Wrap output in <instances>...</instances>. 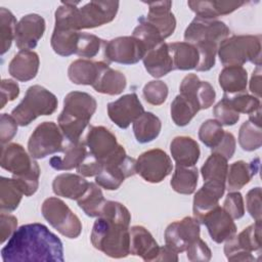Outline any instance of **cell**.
<instances>
[{
    "mask_svg": "<svg viewBox=\"0 0 262 262\" xmlns=\"http://www.w3.org/2000/svg\"><path fill=\"white\" fill-rule=\"evenodd\" d=\"M1 258L4 262L64 260L61 241L41 223L19 226L2 248Z\"/></svg>",
    "mask_w": 262,
    "mask_h": 262,
    "instance_id": "6da1fadb",
    "label": "cell"
},
{
    "mask_svg": "<svg viewBox=\"0 0 262 262\" xmlns=\"http://www.w3.org/2000/svg\"><path fill=\"white\" fill-rule=\"evenodd\" d=\"M130 221L131 214L123 204L106 201L92 227V246L112 258L127 257L130 254Z\"/></svg>",
    "mask_w": 262,
    "mask_h": 262,
    "instance_id": "7a4b0ae2",
    "label": "cell"
},
{
    "mask_svg": "<svg viewBox=\"0 0 262 262\" xmlns=\"http://www.w3.org/2000/svg\"><path fill=\"white\" fill-rule=\"evenodd\" d=\"M79 2H61L55 11L54 28L80 32L111 23L117 15L119 1H90L81 7Z\"/></svg>",
    "mask_w": 262,
    "mask_h": 262,
    "instance_id": "3957f363",
    "label": "cell"
},
{
    "mask_svg": "<svg viewBox=\"0 0 262 262\" xmlns=\"http://www.w3.org/2000/svg\"><path fill=\"white\" fill-rule=\"evenodd\" d=\"M97 102L89 93L72 91L63 99V108L57 118L58 127L70 142L80 141L96 111Z\"/></svg>",
    "mask_w": 262,
    "mask_h": 262,
    "instance_id": "277c9868",
    "label": "cell"
},
{
    "mask_svg": "<svg viewBox=\"0 0 262 262\" xmlns=\"http://www.w3.org/2000/svg\"><path fill=\"white\" fill-rule=\"evenodd\" d=\"M218 56L224 67L241 66L250 61L261 66V36L239 35L224 39L218 46Z\"/></svg>",
    "mask_w": 262,
    "mask_h": 262,
    "instance_id": "5b68a950",
    "label": "cell"
},
{
    "mask_svg": "<svg viewBox=\"0 0 262 262\" xmlns=\"http://www.w3.org/2000/svg\"><path fill=\"white\" fill-rule=\"evenodd\" d=\"M56 96L40 85L30 86L23 100L12 110L11 116L19 126H28L40 116H49L57 108Z\"/></svg>",
    "mask_w": 262,
    "mask_h": 262,
    "instance_id": "8992f818",
    "label": "cell"
},
{
    "mask_svg": "<svg viewBox=\"0 0 262 262\" xmlns=\"http://www.w3.org/2000/svg\"><path fill=\"white\" fill-rule=\"evenodd\" d=\"M134 174H136V160L129 157L120 144L117 151L103 163V169L95 176V182L106 190H116L126 178Z\"/></svg>",
    "mask_w": 262,
    "mask_h": 262,
    "instance_id": "52a82bcc",
    "label": "cell"
},
{
    "mask_svg": "<svg viewBox=\"0 0 262 262\" xmlns=\"http://www.w3.org/2000/svg\"><path fill=\"white\" fill-rule=\"evenodd\" d=\"M43 217L60 234L68 238H76L81 234L82 223L69 206L58 198L46 199L41 207Z\"/></svg>",
    "mask_w": 262,
    "mask_h": 262,
    "instance_id": "ba28073f",
    "label": "cell"
},
{
    "mask_svg": "<svg viewBox=\"0 0 262 262\" xmlns=\"http://www.w3.org/2000/svg\"><path fill=\"white\" fill-rule=\"evenodd\" d=\"M253 252H261V221H255L235 233L224 246V254L229 261H255Z\"/></svg>",
    "mask_w": 262,
    "mask_h": 262,
    "instance_id": "9c48e42d",
    "label": "cell"
},
{
    "mask_svg": "<svg viewBox=\"0 0 262 262\" xmlns=\"http://www.w3.org/2000/svg\"><path fill=\"white\" fill-rule=\"evenodd\" d=\"M63 134L53 122L39 124L31 134L28 141L29 154L34 159H44L55 152L63 150Z\"/></svg>",
    "mask_w": 262,
    "mask_h": 262,
    "instance_id": "30bf717a",
    "label": "cell"
},
{
    "mask_svg": "<svg viewBox=\"0 0 262 262\" xmlns=\"http://www.w3.org/2000/svg\"><path fill=\"white\" fill-rule=\"evenodd\" d=\"M229 33V28L221 20L195 16L185 29L184 40L192 45L214 44L219 46Z\"/></svg>",
    "mask_w": 262,
    "mask_h": 262,
    "instance_id": "8fae6325",
    "label": "cell"
},
{
    "mask_svg": "<svg viewBox=\"0 0 262 262\" xmlns=\"http://www.w3.org/2000/svg\"><path fill=\"white\" fill-rule=\"evenodd\" d=\"M144 45L133 36H122L103 42V56L108 62L134 64L144 57Z\"/></svg>",
    "mask_w": 262,
    "mask_h": 262,
    "instance_id": "7c38bea8",
    "label": "cell"
},
{
    "mask_svg": "<svg viewBox=\"0 0 262 262\" xmlns=\"http://www.w3.org/2000/svg\"><path fill=\"white\" fill-rule=\"evenodd\" d=\"M172 169L170 157L160 148L146 150L136 160V173L150 183L163 181L172 172Z\"/></svg>",
    "mask_w": 262,
    "mask_h": 262,
    "instance_id": "4fadbf2b",
    "label": "cell"
},
{
    "mask_svg": "<svg viewBox=\"0 0 262 262\" xmlns=\"http://www.w3.org/2000/svg\"><path fill=\"white\" fill-rule=\"evenodd\" d=\"M200 222L194 217L187 216L167 226L165 230V243L175 252L181 253L190 244L200 238Z\"/></svg>",
    "mask_w": 262,
    "mask_h": 262,
    "instance_id": "5bb4252c",
    "label": "cell"
},
{
    "mask_svg": "<svg viewBox=\"0 0 262 262\" xmlns=\"http://www.w3.org/2000/svg\"><path fill=\"white\" fill-rule=\"evenodd\" d=\"M0 165L4 170L10 172L13 177H21L40 171L38 163L18 143L3 145Z\"/></svg>",
    "mask_w": 262,
    "mask_h": 262,
    "instance_id": "9a60e30c",
    "label": "cell"
},
{
    "mask_svg": "<svg viewBox=\"0 0 262 262\" xmlns=\"http://www.w3.org/2000/svg\"><path fill=\"white\" fill-rule=\"evenodd\" d=\"M144 113V108L136 93L121 96L107 104L110 119L120 128L126 129Z\"/></svg>",
    "mask_w": 262,
    "mask_h": 262,
    "instance_id": "2e32d148",
    "label": "cell"
},
{
    "mask_svg": "<svg viewBox=\"0 0 262 262\" xmlns=\"http://www.w3.org/2000/svg\"><path fill=\"white\" fill-rule=\"evenodd\" d=\"M45 32L44 18L36 13L23 16L15 29V45L20 50L34 49Z\"/></svg>",
    "mask_w": 262,
    "mask_h": 262,
    "instance_id": "e0dca14e",
    "label": "cell"
},
{
    "mask_svg": "<svg viewBox=\"0 0 262 262\" xmlns=\"http://www.w3.org/2000/svg\"><path fill=\"white\" fill-rule=\"evenodd\" d=\"M89 152L102 164L111 158L120 144L116 136L103 126H90L85 141Z\"/></svg>",
    "mask_w": 262,
    "mask_h": 262,
    "instance_id": "ac0fdd59",
    "label": "cell"
},
{
    "mask_svg": "<svg viewBox=\"0 0 262 262\" xmlns=\"http://www.w3.org/2000/svg\"><path fill=\"white\" fill-rule=\"evenodd\" d=\"M201 223L207 227L212 241L217 244L226 242L236 233V225L233 219L219 205L207 213Z\"/></svg>",
    "mask_w": 262,
    "mask_h": 262,
    "instance_id": "d6986e66",
    "label": "cell"
},
{
    "mask_svg": "<svg viewBox=\"0 0 262 262\" xmlns=\"http://www.w3.org/2000/svg\"><path fill=\"white\" fill-rule=\"evenodd\" d=\"M107 67L108 63L104 61H93L90 59L79 58L70 64L68 69V76L74 84L93 86L102 71Z\"/></svg>",
    "mask_w": 262,
    "mask_h": 262,
    "instance_id": "ffe728a7",
    "label": "cell"
},
{
    "mask_svg": "<svg viewBox=\"0 0 262 262\" xmlns=\"http://www.w3.org/2000/svg\"><path fill=\"white\" fill-rule=\"evenodd\" d=\"M159 250L160 246L145 227L134 225L130 228V254L149 262L156 260Z\"/></svg>",
    "mask_w": 262,
    "mask_h": 262,
    "instance_id": "44dd1931",
    "label": "cell"
},
{
    "mask_svg": "<svg viewBox=\"0 0 262 262\" xmlns=\"http://www.w3.org/2000/svg\"><path fill=\"white\" fill-rule=\"evenodd\" d=\"M148 13L144 17L146 21L158 29L164 39L170 37L176 28V18L171 12V1L149 2Z\"/></svg>",
    "mask_w": 262,
    "mask_h": 262,
    "instance_id": "7402d4cb",
    "label": "cell"
},
{
    "mask_svg": "<svg viewBox=\"0 0 262 262\" xmlns=\"http://www.w3.org/2000/svg\"><path fill=\"white\" fill-rule=\"evenodd\" d=\"M39 66V55L35 51L20 50L10 60L8 72L17 81L28 82L37 76Z\"/></svg>",
    "mask_w": 262,
    "mask_h": 262,
    "instance_id": "603a6c76",
    "label": "cell"
},
{
    "mask_svg": "<svg viewBox=\"0 0 262 262\" xmlns=\"http://www.w3.org/2000/svg\"><path fill=\"white\" fill-rule=\"evenodd\" d=\"M225 186L204 182L193 198V217L201 223L203 217L217 207L219 200L224 194Z\"/></svg>",
    "mask_w": 262,
    "mask_h": 262,
    "instance_id": "cb8c5ba5",
    "label": "cell"
},
{
    "mask_svg": "<svg viewBox=\"0 0 262 262\" xmlns=\"http://www.w3.org/2000/svg\"><path fill=\"white\" fill-rule=\"evenodd\" d=\"M142 61L147 73L155 78L164 77L174 70L169 46L165 42L148 50Z\"/></svg>",
    "mask_w": 262,
    "mask_h": 262,
    "instance_id": "d4e9b609",
    "label": "cell"
},
{
    "mask_svg": "<svg viewBox=\"0 0 262 262\" xmlns=\"http://www.w3.org/2000/svg\"><path fill=\"white\" fill-rule=\"evenodd\" d=\"M170 151L176 165L192 167L200 159L198 142L189 136H176L170 143Z\"/></svg>",
    "mask_w": 262,
    "mask_h": 262,
    "instance_id": "484cf974",
    "label": "cell"
},
{
    "mask_svg": "<svg viewBox=\"0 0 262 262\" xmlns=\"http://www.w3.org/2000/svg\"><path fill=\"white\" fill-rule=\"evenodd\" d=\"M89 182L82 175L62 173L57 175L52 182L53 192L62 198L78 200L87 190Z\"/></svg>",
    "mask_w": 262,
    "mask_h": 262,
    "instance_id": "4316f807",
    "label": "cell"
},
{
    "mask_svg": "<svg viewBox=\"0 0 262 262\" xmlns=\"http://www.w3.org/2000/svg\"><path fill=\"white\" fill-rule=\"evenodd\" d=\"M260 160L258 158L252 160L250 163L245 161H236L228 166L227 171V188L230 191H236L248 184L251 179L259 171Z\"/></svg>",
    "mask_w": 262,
    "mask_h": 262,
    "instance_id": "83f0119b",
    "label": "cell"
},
{
    "mask_svg": "<svg viewBox=\"0 0 262 262\" xmlns=\"http://www.w3.org/2000/svg\"><path fill=\"white\" fill-rule=\"evenodd\" d=\"M87 154V145L84 141H69V143L63 147L62 155L52 157L49 160V165L54 170L58 171L72 170L81 164Z\"/></svg>",
    "mask_w": 262,
    "mask_h": 262,
    "instance_id": "f1b7e54d",
    "label": "cell"
},
{
    "mask_svg": "<svg viewBox=\"0 0 262 262\" xmlns=\"http://www.w3.org/2000/svg\"><path fill=\"white\" fill-rule=\"evenodd\" d=\"M245 3V1H188L187 5L196 16L216 18L233 12Z\"/></svg>",
    "mask_w": 262,
    "mask_h": 262,
    "instance_id": "f546056e",
    "label": "cell"
},
{
    "mask_svg": "<svg viewBox=\"0 0 262 262\" xmlns=\"http://www.w3.org/2000/svg\"><path fill=\"white\" fill-rule=\"evenodd\" d=\"M218 82L224 94L245 93L248 84V73L241 66L224 67L219 74Z\"/></svg>",
    "mask_w": 262,
    "mask_h": 262,
    "instance_id": "4dcf8cb0",
    "label": "cell"
},
{
    "mask_svg": "<svg viewBox=\"0 0 262 262\" xmlns=\"http://www.w3.org/2000/svg\"><path fill=\"white\" fill-rule=\"evenodd\" d=\"M174 70L188 71L198 67L200 55L196 47L188 42L168 43Z\"/></svg>",
    "mask_w": 262,
    "mask_h": 262,
    "instance_id": "1f68e13d",
    "label": "cell"
},
{
    "mask_svg": "<svg viewBox=\"0 0 262 262\" xmlns=\"http://www.w3.org/2000/svg\"><path fill=\"white\" fill-rule=\"evenodd\" d=\"M227 159L217 152H212L201 168L204 182L225 186L228 163Z\"/></svg>",
    "mask_w": 262,
    "mask_h": 262,
    "instance_id": "d6a6232c",
    "label": "cell"
},
{
    "mask_svg": "<svg viewBox=\"0 0 262 262\" xmlns=\"http://www.w3.org/2000/svg\"><path fill=\"white\" fill-rule=\"evenodd\" d=\"M162 129L160 119L150 112H144L133 122V133L139 143H147L156 139Z\"/></svg>",
    "mask_w": 262,
    "mask_h": 262,
    "instance_id": "836d02e7",
    "label": "cell"
},
{
    "mask_svg": "<svg viewBox=\"0 0 262 262\" xmlns=\"http://www.w3.org/2000/svg\"><path fill=\"white\" fill-rule=\"evenodd\" d=\"M127 85L125 75L117 70L110 68V66L102 71L96 83L92 86L93 89L102 94L118 95L121 94Z\"/></svg>",
    "mask_w": 262,
    "mask_h": 262,
    "instance_id": "e575fe53",
    "label": "cell"
},
{
    "mask_svg": "<svg viewBox=\"0 0 262 262\" xmlns=\"http://www.w3.org/2000/svg\"><path fill=\"white\" fill-rule=\"evenodd\" d=\"M199 180L198 168L176 165L170 184L172 188L181 194H191L196 188Z\"/></svg>",
    "mask_w": 262,
    "mask_h": 262,
    "instance_id": "d590c367",
    "label": "cell"
},
{
    "mask_svg": "<svg viewBox=\"0 0 262 262\" xmlns=\"http://www.w3.org/2000/svg\"><path fill=\"white\" fill-rule=\"evenodd\" d=\"M199 111H201L199 105L183 94H178L172 101L170 107L173 122L175 125L180 127L186 126L188 123H190Z\"/></svg>",
    "mask_w": 262,
    "mask_h": 262,
    "instance_id": "8d00e7d4",
    "label": "cell"
},
{
    "mask_svg": "<svg viewBox=\"0 0 262 262\" xmlns=\"http://www.w3.org/2000/svg\"><path fill=\"white\" fill-rule=\"evenodd\" d=\"M79 34L77 31L54 28L50 40L53 51L60 56L76 54Z\"/></svg>",
    "mask_w": 262,
    "mask_h": 262,
    "instance_id": "74e56055",
    "label": "cell"
},
{
    "mask_svg": "<svg viewBox=\"0 0 262 262\" xmlns=\"http://www.w3.org/2000/svg\"><path fill=\"white\" fill-rule=\"evenodd\" d=\"M24 195L20 187L13 178H0V209L1 212L14 211Z\"/></svg>",
    "mask_w": 262,
    "mask_h": 262,
    "instance_id": "f35d334b",
    "label": "cell"
},
{
    "mask_svg": "<svg viewBox=\"0 0 262 262\" xmlns=\"http://www.w3.org/2000/svg\"><path fill=\"white\" fill-rule=\"evenodd\" d=\"M105 202L106 200L103 196L100 186L92 182L89 183L84 194L77 200L78 206L89 217H98Z\"/></svg>",
    "mask_w": 262,
    "mask_h": 262,
    "instance_id": "ab89813d",
    "label": "cell"
},
{
    "mask_svg": "<svg viewBox=\"0 0 262 262\" xmlns=\"http://www.w3.org/2000/svg\"><path fill=\"white\" fill-rule=\"evenodd\" d=\"M261 123L248 120L244 122L238 132V143L246 151H253L261 147Z\"/></svg>",
    "mask_w": 262,
    "mask_h": 262,
    "instance_id": "60d3db41",
    "label": "cell"
},
{
    "mask_svg": "<svg viewBox=\"0 0 262 262\" xmlns=\"http://www.w3.org/2000/svg\"><path fill=\"white\" fill-rule=\"evenodd\" d=\"M132 36L138 39L144 45L146 52L157 47L165 40L158 29L146 21L144 17H140L138 19V25L133 30Z\"/></svg>",
    "mask_w": 262,
    "mask_h": 262,
    "instance_id": "b9f144b4",
    "label": "cell"
},
{
    "mask_svg": "<svg viewBox=\"0 0 262 262\" xmlns=\"http://www.w3.org/2000/svg\"><path fill=\"white\" fill-rule=\"evenodd\" d=\"M16 18L12 12L5 7L0 8V28H1V54L7 52L15 38Z\"/></svg>",
    "mask_w": 262,
    "mask_h": 262,
    "instance_id": "7bdbcfd3",
    "label": "cell"
},
{
    "mask_svg": "<svg viewBox=\"0 0 262 262\" xmlns=\"http://www.w3.org/2000/svg\"><path fill=\"white\" fill-rule=\"evenodd\" d=\"M224 132L222 125L217 120L208 119L199 129V138L206 146L213 149L222 140Z\"/></svg>",
    "mask_w": 262,
    "mask_h": 262,
    "instance_id": "ee69618b",
    "label": "cell"
},
{
    "mask_svg": "<svg viewBox=\"0 0 262 262\" xmlns=\"http://www.w3.org/2000/svg\"><path fill=\"white\" fill-rule=\"evenodd\" d=\"M223 98H225L228 104L238 114L251 115L260 110L261 105L259 98L247 93H239L234 95L224 94Z\"/></svg>",
    "mask_w": 262,
    "mask_h": 262,
    "instance_id": "f6af8a7d",
    "label": "cell"
},
{
    "mask_svg": "<svg viewBox=\"0 0 262 262\" xmlns=\"http://www.w3.org/2000/svg\"><path fill=\"white\" fill-rule=\"evenodd\" d=\"M103 42H104L103 40H101L100 38H98L93 34L80 32L78 43H77L76 54L84 58L94 57L99 52V49L101 45H103Z\"/></svg>",
    "mask_w": 262,
    "mask_h": 262,
    "instance_id": "bcb514c9",
    "label": "cell"
},
{
    "mask_svg": "<svg viewBox=\"0 0 262 262\" xmlns=\"http://www.w3.org/2000/svg\"><path fill=\"white\" fill-rule=\"evenodd\" d=\"M142 93L146 102L152 105H161L167 99L168 86L161 80H152L144 85Z\"/></svg>",
    "mask_w": 262,
    "mask_h": 262,
    "instance_id": "7dc6e473",
    "label": "cell"
},
{
    "mask_svg": "<svg viewBox=\"0 0 262 262\" xmlns=\"http://www.w3.org/2000/svg\"><path fill=\"white\" fill-rule=\"evenodd\" d=\"M213 115L221 125L225 126H233L239 120V114L228 104L225 98H222L215 104Z\"/></svg>",
    "mask_w": 262,
    "mask_h": 262,
    "instance_id": "c3c4849f",
    "label": "cell"
},
{
    "mask_svg": "<svg viewBox=\"0 0 262 262\" xmlns=\"http://www.w3.org/2000/svg\"><path fill=\"white\" fill-rule=\"evenodd\" d=\"M223 209L232 219L242 218L245 215V205L242 193L237 190L229 192L224 200Z\"/></svg>",
    "mask_w": 262,
    "mask_h": 262,
    "instance_id": "681fc988",
    "label": "cell"
},
{
    "mask_svg": "<svg viewBox=\"0 0 262 262\" xmlns=\"http://www.w3.org/2000/svg\"><path fill=\"white\" fill-rule=\"evenodd\" d=\"M187 259L189 261H210L212 257V252L208 245L200 237L190 244L185 250Z\"/></svg>",
    "mask_w": 262,
    "mask_h": 262,
    "instance_id": "f907efd6",
    "label": "cell"
},
{
    "mask_svg": "<svg viewBox=\"0 0 262 262\" xmlns=\"http://www.w3.org/2000/svg\"><path fill=\"white\" fill-rule=\"evenodd\" d=\"M17 122L15 119L6 113L0 117V139L2 145L8 143L17 132Z\"/></svg>",
    "mask_w": 262,
    "mask_h": 262,
    "instance_id": "816d5d0a",
    "label": "cell"
},
{
    "mask_svg": "<svg viewBox=\"0 0 262 262\" xmlns=\"http://www.w3.org/2000/svg\"><path fill=\"white\" fill-rule=\"evenodd\" d=\"M76 169L80 175L84 177H92L97 176L102 171L103 164L88 151L84 160Z\"/></svg>",
    "mask_w": 262,
    "mask_h": 262,
    "instance_id": "f5cc1de1",
    "label": "cell"
},
{
    "mask_svg": "<svg viewBox=\"0 0 262 262\" xmlns=\"http://www.w3.org/2000/svg\"><path fill=\"white\" fill-rule=\"evenodd\" d=\"M247 210L255 221H261V188L259 186L252 188L246 195Z\"/></svg>",
    "mask_w": 262,
    "mask_h": 262,
    "instance_id": "db71d44e",
    "label": "cell"
},
{
    "mask_svg": "<svg viewBox=\"0 0 262 262\" xmlns=\"http://www.w3.org/2000/svg\"><path fill=\"white\" fill-rule=\"evenodd\" d=\"M17 229V219L15 216L1 212L0 214V243L3 244Z\"/></svg>",
    "mask_w": 262,
    "mask_h": 262,
    "instance_id": "11a10c76",
    "label": "cell"
},
{
    "mask_svg": "<svg viewBox=\"0 0 262 262\" xmlns=\"http://www.w3.org/2000/svg\"><path fill=\"white\" fill-rule=\"evenodd\" d=\"M19 94V86L16 82L10 79H3L1 81V108L5 106L8 101L14 100Z\"/></svg>",
    "mask_w": 262,
    "mask_h": 262,
    "instance_id": "9f6ffc18",
    "label": "cell"
},
{
    "mask_svg": "<svg viewBox=\"0 0 262 262\" xmlns=\"http://www.w3.org/2000/svg\"><path fill=\"white\" fill-rule=\"evenodd\" d=\"M212 150H213V152L222 155L227 160L231 159L235 151V138H234L233 134L230 132H224L222 140Z\"/></svg>",
    "mask_w": 262,
    "mask_h": 262,
    "instance_id": "6f0895ef",
    "label": "cell"
},
{
    "mask_svg": "<svg viewBox=\"0 0 262 262\" xmlns=\"http://www.w3.org/2000/svg\"><path fill=\"white\" fill-rule=\"evenodd\" d=\"M261 67H256L250 80V90L257 98L261 96Z\"/></svg>",
    "mask_w": 262,
    "mask_h": 262,
    "instance_id": "680465c9",
    "label": "cell"
},
{
    "mask_svg": "<svg viewBox=\"0 0 262 262\" xmlns=\"http://www.w3.org/2000/svg\"><path fill=\"white\" fill-rule=\"evenodd\" d=\"M177 254H178L177 252H175L173 249H171L170 247L165 245L163 247H160L158 256H157L155 261H172V262H176V261H178Z\"/></svg>",
    "mask_w": 262,
    "mask_h": 262,
    "instance_id": "91938a15",
    "label": "cell"
}]
</instances>
